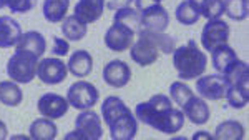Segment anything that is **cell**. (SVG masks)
Listing matches in <instances>:
<instances>
[{
  "mask_svg": "<svg viewBox=\"0 0 249 140\" xmlns=\"http://www.w3.org/2000/svg\"><path fill=\"white\" fill-rule=\"evenodd\" d=\"M29 134L34 140H55L58 135V127L52 119L43 117L32 122Z\"/></svg>",
  "mask_w": 249,
  "mask_h": 140,
  "instance_id": "cell-22",
  "label": "cell"
},
{
  "mask_svg": "<svg viewBox=\"0 0 249 140\" xmlns=\"http://www.w3.org/2000/svg\"><path fill=\"white\" fill-rule=\"evenodd\" d=\"M176 40L164 32H153L146 29L138 30V40L130 47V57L140 67H148L160 59V54H173Z\"/></svg>",
  "mask_w": 249,
  "mask_h": 140,
  "instance_id": "cell-3",
  "label": "cell"
},
{
  "mask_svg": "<svg viewBox=\"0 0 249 140\" xmlns=\"http://www.w3.org/2000/svg\"><path fill=\"white\" fill-rule=\"evenodd\" d=\"M70 52V42L63 37H53V45H52V54L57 57H65Z\"/></svg>",
  "mask_w": 249,
  "mask_h": 140,
  "instance_id": "cell-33",
  "label": "cell"
},
{
  "mask_svg": "<svg viewBox=\"0 0 249 140\" xmlns=\"http://www.w3.org/2000/svg\"><path fill=\"white\" fill-rule=\"evenodd\" d=\"M135 117L138 122L166 135L178 134L186 120L183 110L175 109L173 100L164 94H156L146 102H140L135 107Z\"/></svg>",
  "mask_w": 249,
  "mask_h": 140,
  "instance_id": "cell-1",
  "label": "cell"
},
{
  "mask_svg": "<svg viewBox=\"0 0 249 140\" xmlns=\"http://www.w3.org/2000/svg\"><path fill=\"white\" fill-rule=\"evenodd\" d=\"M226 100L230 103V107L232 109H244L249 102V89H248V80H243V82H236L231 83L230 90L226 94Z\"/></svg>",
  "mask_w": 249,
  "mask_h": 140,
  "instance_id": "cell-26",
  "label": "cell"
},
{
  "mask_svg": "<svg viewBox=\"0 0 249 140\" xmlns=\"http://www.w3.org/2000/svg\"><path fill=\"white\" fill-rule=\"evenodd\" d=\"M7 137H9V129H7L5 122L0 120V140H5Z\"/></svg>",
  "mask_w": 249,
  "mask_h": 140,
  "instance_id": "cell-35",
  "label": "cell"
},
{
  "mask_svg": "<svg viewBox=\"0 0 249 140\" xmlns=\"http://www.w3.org/2000/svg\"><path fill=\"white\" fill-rule=\"evenodd\" d=\"M23 100V92L14 80L0 82V103L5 107H18Z\"/></svg>",
  "mask_w": 249,
  "mask_h": 140,
  "instance_id": "cell-24",
  "label": "cell"
},
{
  "mask_svg": "<svg viewBox=\"0 0 249 140\" xmlns=\"http://www.w3.org/2000/svg\"><path fill=\"white\" fill-rule=\"evenodd\" d=\"M60 29H62L63 39L71 40V42H80V40H83L88 32L87 23L80 22L75 15H67V17L63 19Z\"/></svg>",
  "mask_w": 249,
  "mask_h": 140,
  "instance_id": "cell-25",
  "label": "cell"
},
{
  "mask_svg": "<svg viewBox=\"0 0 249 140\" xmlns=\"http://www.w3.org/2000/svg\"><path fill=\"white\" fill-rule=\"evenodd\" d=\"M208 57L195 40H188L184 45L173 50V67L178 72L179 80H196L206 70Z\"/></svg>",
  "mask_w": 249,
  "mask_h": 140,
  "instance_id": "cell-4",
  "label": "cell"
},
{
  "mask_svg": "<svg viewBox=\"0 0 249 140\" xmlns=\"http://www.w3.org/2000/svg\"><path fill=\"white\" fill-rule=\"evenodd\" d=\"M103 80L113 89H123L131 80V69L126 62L120 59L110 60L103 67Z\"/></svg>",
  "mask_w": 249,
  "mask_h": 140,
  "instance_id": "cell-14",
  "label": "cell"
},
{
  "mask_svg": "<svg viewBox=\"0 0 249 140\" xmlns=\"http://www.w3.org/2000/svg\"><path fill=\"white\" fill-rule=\"evenodd\" d=\"M223 10L231 20L243 22L248 19V0H223Z\"/></svg>",
  "mask_w": 249,
  "mask_h": 140,
  "instance_id": "cell-28",
  "label": "cell"
},
{
  "mask_svg": "<svg viewBox=\"0 0 249 140\" xmlns=\"http://www.w3.org/2000/svg\"><path fill=\"white\" fill-rule=\"evenodd\" d=\"M184 117L190 120L191 123H195V125H204V123H208V120L211 117V110L210 107H208L206 100L203 97H196V95H193V97L188 100L186 103L181 107Z\"/></svg>",
  "mask_w": 249,
  "mask_h": 140,
  "instance_id": "cell-16",
  "label": "cell"
},
{
  "mask_svg": "<svg viewBox=\"0 0 249 140\" xmlns=\"http://www.w3.org/2000/svg\"><path fill=\"white\" fill-rule=\"evenodd\" d=\"M37 109L42 117L58 120V119H62L63 115H67L68 109H70V103H68L67 97L47 92V94H43L42 97L38 99Z\"/></svg>",
  "mask_w": 249,
  "mask_h": 140,
  "instance_id": "cell-13",
  "label": "cell"
},
{
  "mask_svg": "<svg viewBox=\"0 0 249 140\" xmlns=\"http://www.w3.org/2000/svg\"><path fill=\"white\" fill-rule=\"evenodd\" d=\"M193 95H195V94H193L191 87L188 85V83L181 82V80H178V82H173L170 85V99L178 107H183L184 103H186L188 100L193 97Z\"/></svg>",
  "mask_w": 249,
  "mask_h": 140,
  "instance_id": "cell-31",
  "label": "cell"
},
{
  "mask_svg": "<svg viewBox=\"0 0 249 140\" xmlns=\"http://www.w3.org/2000/svg\"><path fill=\"white\" fill-rule=\"evenodd\" d=\"M140 22H142V29L166 32L170 27V14L161 3H151L143 10H140Z\"/></svg>",
  "mask_w": 249,
  "mask_h": 140,
  "instance_id": "cell-12",
  "label": "cell"
},
{
  "mask_svg": "<svg viewBox=\"0 0 249 140\" xmlns=\"http://www.w3.org/2000/svg\"><path fill=\"white\" fill-rule=\"evenodd\" d=\"M230 34H231V29L226 23V20H223L221 17L208 20L206 25L203 27V32H201L203 49L211 54L214 49H218V47L228 43Z\"/></svg>",
  "mask_w": 249,
  "mask_h": 140,
  "instance_id": "cell-8",
  "label": "cell"
},
{
  "mask_svg": "<svg viewBox=\"0 0 249 140\" xmlns=\"http://www.w3.org/2000/svg\"><path fill=\"white\" fill-rule=\"evenodd\" d=\"M135 34L136 32L133 29H130L128 25H124V23L113 22L105 34L107 49H110L111 52L130 50V47L133 45V42H135Z\"/></svg>",
  "mask_w": 249,
  "mask_h": 140,
  "instance_id": "cell-11",
  "label": "cell"
},
{
  "mask_svg": "<svg viewBox=\"0 0 249 140\" xmlns=\"http://www.w3.org/2000/svg\"><path fill=\"white\" fill-rule=\"evenodd\" d=\"M211 55H213V65H214L216 72L223 75H230L234 70V67L241 62L239 57L236 55V50L228 45V43L214 49L211 52Z\"/></svg>",
  "mask_w": 249,
  "mask_h": 140,
  "instance_id": "cell-15",
  "label": "cell"
},
{
  "mask_svg": "<svg viewBox=\"0 0 249 140\" xmlns=\"http://www.w3.org/2000/svg\"><path fill=\"white\" fill-rule=\"evenodd\" d=\"M37 5V0H5V7H9L12 14H27Z\"/></svg>",
  "mask_w": 249,
  "mask_h": 140,
  "instance_id": "cell-32",
  "label": "cell"
},
{
  "mask_svg": "<svg viewBox=\"0 0 249 140\" xmlns=\"http://www.w3.org/2000/svg\"><path fill=\"white\" fill-rule=\"evenodd\" d=\"M5 7V0H0V9H3Z\"/></svg>",
  "mask_w": 249,
  "mask_h": 140,
  "instance_id": "cell-37",
  "label": "cell"
},
{
  "mask_svg": "<svg viewBox=\"0 0 249 140\" xmlns=\"http://www.w3.org/2000/svg\"><path fill=\"white\" fill-rule=\"evenodd\" d=\"M175 17L179 23H181V25H195L201 15H199L198 10L193 7V3L190 2V0H183V2L176 7Z\"/></svg>",
  "mask_w": 249,
  "mask_h": 140,
  "instance_id": "cell-29",
  "label": "cell"
},
{
  "mask_svg": "<svg viewBox=\"0 0 249 140\" xmlns=\"http://www.w3.org/2000/svg\"><path fill=\"white\" fill-rule=\"evenodd\" d=\"M113 22H122L124 25H128L130 29L138 32L142 29V22H140V12L135 7H126V9L115 10Z\"/></svg>",
  "mask_w": 249,
  "mask_h": 140,
  "instance_id": "cell-30",
  "label": "cell"
},
{
  "mask_svg": "<svg viewBox=\"0 0 249 140\" xmlns=\"http://www.w3.org/2000/svg\"><path fill=\"white\" fill-rule=\"evenodd\" d=\"M37 65L38 57H35L34 54L15 50V54L7 62V75L17 83H30L37 77Z\"/></svg>",
  "mask_w": 249,
  "mask_h": 140,
  "instance_id": "cell-5",
  "label": "cell"
},
{
  "mask_svg": "<svg viewBox=\"0 0 249 140\" xmlns=\"http://www.w3.org/2000/svg\"><path fill=\"white\" fill-rule=\"evenodd\" d=\"M198 139H210V140H213V135L210 134V132L201 130V132H196V134L193 135V140H198Z\"/></svg>",
  "mask_w": 249,
  "mask_h": 140,
  "instance_id": "cell-36",
  "label": "cell"
},
{
  "mask_svg": "<svg viewBox=\"0 0 249 140\" xmlns=\"http://www.w3.org/2000/svg\"><path fill=\"white\" fill-rule=\"evenodd\" d=\"M133 0H110L107 3V9L110 10H120V9H126V7H131Z\"/></svg>",
  "mask_w": 249,
  "mask_h": 140,
  "instance_id": "cell-34",
  "label": "cell"
},
{
  "mask_svg": "<svg viewBox=\"0 0 249 140\" xmlns=\"http://www.w3.org/2000/svg\"><path fill=\"white\" fill-rule=\"evenodd\" d=\"M102 117L113 140H133L138 134V120L120 97L110 95L102 103Z\"/></svg>",
  "mask_w": 249,
  "mask_h": 140,
  "instance_id": "cell-2",
  "label": "cell"
},
{
  "mask_svg": "<svg viewBox=\"0 0 249 140\" xmlns=\"http://www.w3.org/2000/svg\"><path fill=\"white\" fill-rule=\"evenodd\" d=\"M107 0H78L73 9V15L83 23H93L105 12Z\"/></svg>",
  "mask_w": 249,
  "mask_h": 140,
  "instance_id": "cell-17",
  "label": "cell"
},
{
  "mask_svg": "<svg viewBox=\"0 0 249 140\" xmlns=\"http://www.w3.org/2000/svg\"><path fill=\"white\" fill-rule=\"evenodd\" d=\"M198 14L206 20L219 19L224 14L223 10V0H190Z\"/></svg>",
  "mask_w": 249,
  "mask_h": 140,
  "instance_id": "cell-27",
  "label": "cell"
},
{
  "mask_svg": "<svg viewBox=\"0 0 249 140\" xmlns=\"http://www.w3.org/2000/svg\"><path fill=\"white\" fill-rule=\"evenodd\" d=\"M68 7H70V0H43V17L50 23L63 22L68 14Z\"/></svg>",
  "mask_w": 249,
  "mask_h": 140,
  "instance_id": "cell-23",
  "label": "cell"
},
{
  "mask_svg": "<svg viewBox=\"0 0 249 140\" xmlns=\"http://www.w3.org/2000/svg\"><path fill=\"white\" fill-rule=\"evenodd\" d=\"M231 82L226 75L214 74V75H201L196 79V90L199 97L204 100H221L226 99Z\"/></svg>",
  "mask_w": 249,
  "mask_h": 140,
  "instance_id": "cell-9",
  "label": "cell"
},
{
  "mask_svg": "<svg viewBox=\"0 0 249 140\" xmlns=\"http://www.w3.org/2000/svg\"><path fill=\"white\" fill-rule=\"evenodd\" d=\"M67 69L68 74L75 75L77 79H85L93 69V57L88 50H75L68 59Z\"/></svg>",
  "mask_w": 249,
  "mask_h": 140,
  "instance_id": "cell-18",
  "label": "cell"
},
{
  "mask_svg": "<svg viewBox=\"0 0 249 140\" xmlns=\"http://www.w3.org/2000/svg\"><path fill=\"white\" fill-rule=\"evenodd\" d=\"M103 137V127L100 115L96 112L87 109L80 110L75 119V130L65 135V140H100Z\"/></svg>",
  "mask_w": 249,
  "mask_h": 140,
  "instance_id": "cell-6",
  "label": "cell"
},
{
  "mask_svg": "<svg viewBox=\"0 0 249 140\" xmlns=\"http://www.w3.org/2000/svg\"><path fill=\"white\" fill-rule=\"evenodd\" d=\"M153 2H156V3H161V2H163V0H153Z\"/></svg>",
  "mask_w": 249,
  "mask_h": 140,
  "instance_id": "cell-38",
  "label": "cell"
},
{
  "mask_svg": "<svg viewBox=\"0 0 249 140\" xmlns=\"http://www.w3.org/2000/svg\"><path fill=\"white\" fill-rule=\"evenodd\" d=\"M15 50L29 52V54H34L35 57L40 59L47 50V40L40 32L29 30V32H25V34L20 35L17 45H15Z\"/></svg>",
  "mask_w": 249,
  "mask_h": 140,
  "instance_id": "cell-19",
  "label": "cell"
},
{
  "mask_svg": "<svg viewBox=\"0 0 249 140\" xmlns=\"http://www.w3.org/2000/svg\"><path fill=\"white\" fill-rule=\"evenodd\" d=\"M68 69L67 63L58 57H47L38 60L37 77L47 85H58L67 80Z\"/></svg>",
  "mask_w": 249,
  "mask_h": 140,
  "instance_id": "cell-10",
  "label": "cell"
},
{
  "mask_svg": "<svg viewBox=\"0 0 249 140\" xmlns=\"http://www.w3.org/2000/svg\"><path fill=\"white\" fill-rule=\"evenodd\" d=\"M246 137V129L239 120H224L214 130V140H243Z\"/></svg>",
  "mask_w": 249,
  "mask_h": 140,
  "instance_id": "cell-21",
  "label": "cell"
},
{
  "mask_svg": "<svg viewBox=\"0 0 249 140\" xmlns=\"http://www.w3.org/2000/svg\"><path fill=\"white\" fill-rule=\"evenodd\" d=\"M100 99V92L93 83L87 82V80H78V82L71 83L70 89L67 92V100L70 107L77 110H87L96 105Z\"/></svg>",
  "mask_w": 249,
  "mask_h": 140,
  "instance_id": "cell-7",
  "label": "cell"
},
{
  "mask_svg": "<svg viewBox=\"0 0 249 140\" xmlns=\"http://www.w3.org/2000/svg\"><path fill=\"white\" fill-rule=\"evenodd\" d=\"M22 35V27L14 17L2 15L0 17V49L15 47Z\"/></svg>",
  "mask_w": 249,
  "mask_h": 140,
  "instance_id": "cell-20",
  "label": "cell"
}]
</instances>
